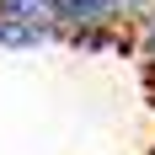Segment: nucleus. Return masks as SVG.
<instances>
[{"label":"nucleus","instance_id":"obj_3","mask_svg":"<svg viewBox=\"0 0 155 155\" xmlns=\"http://www.w3.org/2000/svg\"><path fill=\"white\" fill-rule=\"evenodd\" d=\"M134 48H139V59H144V70L155 75V11H144L139 21H134Z\"/></svg>","mask_w":155,"mask_h":155},{"label":"nucleus","instance_id":"obj_2","mask_svg":"<svg viewBox=\"0 0 155 155\" xmlns=\"http://www.w3.org/2000/svg\"><path fill=\"white\" fill-rule=\"evenodd\" d=\"M59 38L54 0H0V43L5 48H32Z\"/></svg>","mask_w":155,"mask_h":155},{"label":"nucleus","instance_id":"obj_1","mask_svg":"<svg viewBox=\"0 0 155 155\" xmlns=\"http://www.w3.org/2000/svg\"><path fill=\"white\" fill-rule=\"evenodd\" d=\"M150 11V0H54V21H59V38L80 48H107V43H128V32L139 16Z\"/></svg>","mask_w":155,"mask_h":155}]
</instances>
